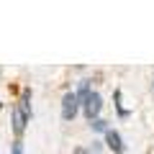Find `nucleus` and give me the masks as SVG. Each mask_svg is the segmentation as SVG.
I'll list each match as a JSON object with an SVG mask.
<instances>
[{"mask_svg": "<svg viewBox=\"0 0 154 154\" xmlns=\"http://www.w3.org/2000/svg\"><path fill=\"white\" fill-rule=\"evenodd\" d=\"M100 108H103V98H100L98 93H90V98L82 103V110H85V118H88V121L100 118Z\"/></svg>", "mask_w": 154, "mask_h": 154, "instance_id": "2", "label": "nucleus"}, {"mask_svg": "<svg viewBox=\"0 0 154 154\" xmlns=\"http://www.w3.org/2000/svg\"><path fill=\"white\" fill-rule=\"evenodd\" d=\"M26 123H28V116L23 113L21 110V105H13V134H16V136H21L23 134V128H26Z\"/></svg>", "mask_w": 154, "mask_h": 154, "instance_id": "4", "label": "nucleus"}, {"mask_svg": "<svg viewBox=\"0 0 154 154\" xmlns=\"http://www.w3.org/2000/svg\"><path fill=\"white\" fill-rule=\"evenodd\" d=\"M77 98L82 100V103L90 98V80H82V82H80V93H77Z\"/></svg>", "mask_w": 154, "mask_h": 154, "instance_id": "5", "label": "nucleus"}, {"mask_svg": "<svg viewBox=\"0 0 154 154\" xmlns=\"http://www.w3.org/2000/svg\"><path fill=\"white\" fill-rule=\"evenodd\" d=\"M105 144H108V149L113 154H123V139H121V134L116 131V128H108V131H105Z\"/></svg>", "mask_w": 154, "mask_h": 154, "instance_id": "3", "label": "nucleus"}, {"mask_svg": "<svg viewBox=\"0 0 154 154\" xmlns=\"http://www.w3.org/2000/svg\"><path fill=\"white\" fill-rule=\"evenodd\" d=\"M80 105L82 103H80L77 93H64V98H62V118H64V121H75Z\"/></svg>", "mask_w": 154, "mask_h": 154, "instance_id": "1", "label": "nucleus"}, {"mask_svg": "<svg viewBox=\"0 0 154 154\" xmlns=\"http://www.w3.org/2000/svg\"><path fill=\"white\" fill-rule=\"evenodd\" d=\"M13 154H23V144L21 141H13Z\"/></svg>", "mask_w": 154, "mask_h": 154, "instance_id": "7", "label": "nucleus"}, {"mask_svg": "<svg viewBox=\"0 0 154 154\" xmlns=\"http://www.w3.org/2000/svg\"><path fill=\"white\" fill-rule=\"evenodd\" d=\"M90 126H93V131H108V123H105L103 118H95V121H90Z\"/></svg>", "mask_w": 154, "mask_h": 154, "instance_id": "6", "label": "nucleus"}, {"mask_svg": "<svg viewBox=\"0 0 154 154\" xmlns=\"http://www.w3.org/2000/svg\"><path fill=\"white\" fill-rule=\"evenodd\" d=\"M72 154H88V149H82V146H77V149H75V152H72Z\"/></svg>", "mask_w": 154, "mask_h": 154, "instance_id": "8", "label": "nucleus"}]
</instances>
